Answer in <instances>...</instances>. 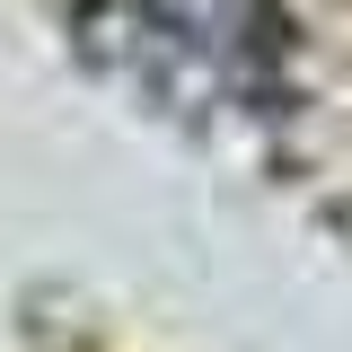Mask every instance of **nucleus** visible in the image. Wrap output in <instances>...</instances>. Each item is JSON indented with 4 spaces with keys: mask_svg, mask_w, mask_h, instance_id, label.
Wrapping results in <instances>:
<instances>
[{
    "mask_svg": "<svg viewBox=\"0 0 352 352\" xmlns=\"http://www.w3.org/2000/svg\"><path fill=\"white\" fill-rule=\"evenodd\" d=\"M97 44L124 62L141 88L203 115L264 80V0H97Z\"/></svg>",
    "mask_w": 352,
    "mask_h": 352,
    "instance_id": "nucleus-1",
    "label": "nucleus"
}]
</instances>
